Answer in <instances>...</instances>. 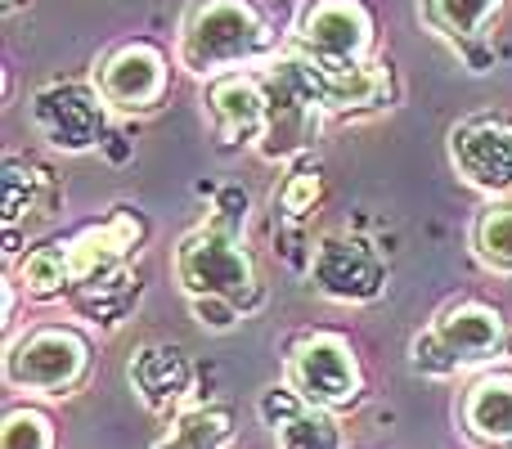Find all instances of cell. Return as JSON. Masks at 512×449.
<instances>
[{"label":"cell","mask_w":512,"mask_h":449,"mask_svg":"<svg viewBox=\"0 0 512 449\" xmlns=\"http://www.w3.org/2000/svg\"><path fill=\"white\" fill-rule=\"evenodd\" d=\"M14 279H18V288H23L32 301H54V297H63V292L72 288L63 238H54V243H36L32 252H27L23 261L14 265Z\"/></svg>","instance_id":"cell-19"},{"label":"cell","mask_w":512,"mask_h":449,"mask_svg":"<svg viewBox=\"0 0 512 449\" xmlns=\"http://www.w3.org/2000/svg\"><path fill=\"white\" fill-rule=\"evenodd\" d=\"M508 355V319L486 301H450L423 333L414 337L418 378H454V373H481Z\"/></svg>","instance_id":"cell-3"},{"label":"cell","mask_w":512,"mask_h":449,"mask_svg":"<svg viewBox=\"0 0 512 449\" xmlns=\"http://www.w3.org/2000/svg\"><path fill=\"white\" fill-rule=\"evenodd\" d=\"M203 104H207V117L216 122L221 144L256 153L265 126H270V90H265L261 72H234V77L207 81Z\"/></svg>","instance_id":"cell-13"},{"label":"cell","mask_w":512,"mask_h":449,"mask_svg":"<svg viewBox=\"0 0 512 449\" xmlns=\"http://www.w3.org/2000/svg\"><path fill=\"white\" fill-rule=\"evenodd\" d=\"M378 23L364 0H310L292 32V59L319 72H360L373 63Z\"/></svg>","instance_id":"cell-5"},{"label":"cell","mask_w":512,"mask_h":449,"mask_svg":"<svg viewBox=\"0 0 512 449\" xmlns=\"http://www.w3.org/2000/svg\"><path fill=\"white\" fill-rule=\"evenodd\" d=\"M279 32L252 0H198L185 14L176 59L189 77L221 81L234 72H261L279 63Z\"/></svg>","instance_id":"cell-2"},{"label":"cell","mask_w":512,"mask_h":449,"mask_svg":"<svg viewBox=\"0 0 512 449\" xmlns=\"http://www.w3.org/2000/svg\"><path fill=\"white\" fill-rule=\"evenodd\" d=\"M0 5H5V9H9V5H18V0H0Z\"/></svg>","instance_id":"cell-24"},{"label":"cell","mask_w":512,"mask_h":449,"mask_svg":"<svg viewBox=\"0 0 512 449\" xmlns=\"http://www.w3.org/2000/svg\"><path fill=\"white\" fill-rule=\"evenodd\" d=\"M243 194L225 189L216 198L212 216L203 225H194L171 252V270H176V288L189 301L221 297L230 306H239L243 315L261 310V274H256V256L243 238Z\"/></svg>","instance_id":"cell-1"},{"label":"cell","mask_w":512,"mask_h":449,"mask_svg":"<svg viewBox=\"0 0 512 449\" xmlns=\"http://www.w3.org/2000/svg\"><path fill=\"white\" fill-rule=\"evenodd\" d=\"M5 387L32 400H63L86 387L95 346L72 324H36L5 342Z\"/></svg>","instance_id":"cell-4"},{"label":"cell","mask_w":512,"mask_h":449,"mask_svg":"<svg viewBox=\"0 0 512 449\" xmlns=\"http://www.w3.org/2000/svg\"><path fill=\"white\" fill-rule=\"evenodd\" d=\"M95 90L117 122L149 117L171 90V59L153 41H126L95 68Z\"/></svg>","instance_id":"cell-8"},{"label":"cell","mask_w":512,"mask_h":449,"mask_svg":"<svg viewBox=\"0 0 512 449\" xmlns=\"http://www.w3.org/2000/svg\"><path fill=\"white\" fill-rule=\"evenodd\" d=\"M261 418L274 432V449H346L337 414L306 405L288 382L261 396Z\"/></svg>","instance_id":"cell-16"},{"label":"cell","mask_w":512,"mask_h":449,"mask_svg":"<svg viewBox=\"0 0 512 449\" xmlns=\"http://www.w3.org/2000/svg\"><path fill=\"white\" fill-rule=\"evenodd\" d=\"M126 378H131V391L149 414L180 418L189 409V396H194V364H189L185 351L167 342H149L140 351H131V364H126Z\"/></svg>","instance_id":"cell-14"},{"label":"cell","mask_w":512,"mask_h":449,"mask_svg":"<svg viewBox=\"0 0 512 449\" xmlns=\"http://www.w3.org/2000/svg\"><path fill=\"white\" fill-rule=\"evenodd\" d=\"M234 436H239V423L230 405H189L180 418H171L153 449H230Z\"/></svg>","instance_id":"cell-18"},{"label":"cell","mask_w":512,"mask_h":449,"mask_svg":"<svg viewBox=\"0 0 512 449\" xmlns=\"http://www.w3.org/2000/svg\"><path fill=\"white\" fill-rule=\"evenodd\" d=\"M189 310H194V319L203 328H216V333H225V328H234L243 319L239 306H230V301L221 297H203V301H189Z\"/></svg>","instance_id":"cell-23"},{"label":"cell","mask_w":512,"mask_h":449,"mask_svg":"<svg viewBox=\"0 0 512 449\" xmlns=\"http://www.w3.org/2000/svg\"><path fill=\"white\" fill-rule=\"evenodd\" d=\"M265 90H270V126H265L261 144H256V158L261 162H292L315 135V122L324 117L315 99V86H310L306 68L297 59H279L270 68H261Z\"/></svg>","instance_id":"cell-9"},{"label":"cell","mask_w":512,"mask_h":449,"mask_svg":"<svg viewBox=\"0 0 512 449\" xmlns=\"http://www.w3.org/2000/svg\"><path fill=\"white\" fill-rule=\"evenodd\" d=\"M468 247L481 270L512 279V203H490L486 212L472 221Z\"/></svg>","instance_id":"cell-20"},{"label":"cell","mask_w":512,"mask_h":449,"mask_svg":"<svg viewBox=\"0 0 512 449\" xmlns=\"http://www.w3.org/2000/svg\"><path fill=\"white\" fill-rule=\"evenodd\" d=\"M508 0H423V23L459 50L463 63L486 68V32L504 14Z\"/></svg>","instance_id":"cell-17"},{"label":"cell","mask_w":512,"mask_h":449,"mask_svg":"<svg viewBox=\"0 0 512 449\" xmlns=\"http://www.w3.org/2000/svg\"><path fill=\"white\" fill-rule=\"evenodd\" d=\"M0 449H59V432H54L45 409L18 405L0 423Z\"/></svg>","instance_id":"cell-21"},{"label":"cell","mask_w":512,"mask_h":449,"mask_svg":"<svg viewBox=\"0 0 512 449\" xmlns=\"http://www.w3.org/2000/svg\"><path fill=\"white\" fill-rule=\"evenodd\" d=\"M454 176L486 203L512 198V117L508 113H477L454 122L450 140Z\"/></svg>","instance_id":"cell-7"},{"label":"cell","mask_w":512,"mask_h":449,"mask_svg":"<svg viewBox=\"0 0 512 449\" xmlns=\"http://www.w3.org/2000/svg\"><path fill=\"white\" fill-rule=\"evenodd\" d=\"M283 382H288L306 405H319V409H328V414H346V409L360 405V396H364V364L342 333L315 328V333H306L288 351Z\"/></svg>","instance_id":"cell-6"},{"label":"cell","mask_w":512,"mask_h":449,"mask_svg":"<svg viewBox=\"0 0 512 449\" xmlns=\"http://www.w3.org/2000/svg\"><path fill=\"white\" fill-rule=\"evenodd\" d=\"M140 243H144V221L131 216V212H113L108 221L81 225L72 238H63V252H68V279H72L68 292L122 274Z\"/></svg>","instance_id":"cell-12"},{"label":"cell","mask_w":512,"mask_h":449,"mask_svg":"<svg viewBox=\"0 0 512 449\" xmlns=\"http://www.w3.org/2000/svg\"><path fill=\"white\" fill-rule=\"evenodd\" d=\"M32 122L50 149L90 153L104 144L113 113L99 99L95 81L90 86H81V81H54V86H41L32 95Z\"/></svg>","instance_id":"cell-10"},{"label":"cell","mask_w":512,"mask_h":449,"mask_svg":"<svg viewBox=\"0 0 512 449\" xmlns=\"http://www.w3.org/2000/svg\"><path fill=\"white\" fill-rule=\"evenodd\" d=\"M387 283L382 256L360 234H324L310 252V288L337 306H364Z\"/></svg>","instance_id":"cell-11"},{"label":"cell","mask_w":512,"mask_h":449,"mask_svg":"<svg viewBox=\"0 0 512 449\" xmlns=\"http://www.w3.org/2000/svg\"><path fill=\"white\" fill-rule=\"evenodd\" d=\"M459 432L477 449H512V369H481L459 391Z\"/></svg>","instance_id":"cell-15"},{"label":"cell","mask_w":512,"mask_h":449,"mask_svg":"<svg viewBox=\"0 0 512 449\" xmlns=\"http://www.w3.org/2000/svg\"><path fill=\"white\" fill-rule=\"evenodd\" d=\"M319 198H324V180L315 171H292L279 185V212L288 221H301V216H310L319 207Z\"/></svg>","instance_id":"cell-22"}]
</instances>
